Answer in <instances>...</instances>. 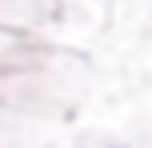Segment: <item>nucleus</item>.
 I'll list each match as a JSON object with an SVG mask.
<instances>
[]
</instances>
